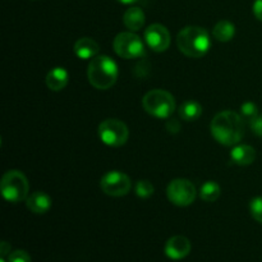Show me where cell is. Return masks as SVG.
I'll list each match as a JSON object with an SVG mask.
<instances>
[{
  "mask_svg": "<svg viewBox=\"0 0 262 262\" xmlns=\"http://www.w3.org/2000/svg\"><path fill=\"white\" fill-rule=\"evenodd\" d=\"M211 135L224 146H235L245 135V119L232 110L217 113L211 122Z\"/></svg>",
  "mask_w": 262,
  "mask_h": 262,
  "instance_id": "cell-1",
  "label": "cell"
},
{
  "mask_svg": "<svg viewBox=\"0 0 262 262\" xmlns=\"http://www.w3.org/2000/svg\"><path fill=\"white\" fill-rule=\"evenodd\" d=\"M177 45L188 58H202L211 48V38L205 28L187 26L177 36Z\"/></svg>",
  "mask_w": 262,
  "mask_h": 262,
  "instance_id": "cell-2",
  "label": "cell"
},
{
  "mask_svg": "<svg viewBox=\"0 0 262 262\" xmlns=\"http://www.w3.org/2000/svg\"><path fill=\"white\" fill-rule=\"evenodd\" d=\"M118 66L110 56L97 55L91 59L87 69L89 81L95 89L109 90L118 79Z\"/></svg>",
  "mask_w": 262,
  "mask_h": 262,
  "instance_id": "cell-3",
  "label": "cell"
},
{
  "mask_svg": "<svg viewBox=\"0 0 262 262\" xmlns=\"http://www.w3.org/2000/svg\"><path fill=\"white\" fill-rule=\"evenodd\" d=\"M142 106L152 117L166 119L171 117L176 110V100L173 95L165 90H151L143 96Z\"/></svg>",
  "mask_w": 262,
  "mask_h": 262,
  "instance_id": "cell-4",
  "label": "cell"
},
{
  "mask_svg": "<svg viewBox=\"0 0 262 262\" xmlns=\"http://www.w3.org/2000/svg\"><path fill=\"white\" fill-rule=\"evenodd\" d=\"M2 194L7 201L9 202H20L27 200L28 192H30V183L28 179L22 171L9 170L3 176L2 183H0Z\"/></svg>",
  "mask_w": 262,
  "mask_h": 262,
  "instance_id": "cell-5",
  "label": "cell"
},
{
  "mask_svg": "<svg viewBox=\"0 0 262 262\" xmlns=\"http://www.w3.org/2000/svg\"><path fill=\"white\" fill-rule=\"evenodd\" d=\"M99 137L105 145L112 146V147H119L128 141L129 130L122 120L110 118V119H105L100 123Z\"/></svg>",
  "mask_w": 262,
  "mask_h": 262,
  "instance_id": "cell-6",
  "label": "cell"
},
{
  "mask_svg": "<svg viewBox=\"0 0 262 262\" xmlns=\"http://www.w3.org/2000/svg\"><path fill=\"white\" fill-rule=\"evenodd\" d=\"M114 51L123 59H137L145 56V45L133 32H120L113 42Z\"/></svg>",
  "mask_w": 262,
  "mask_h": 262,
  "instance_id": "cell-7",
  "label": "cell"
},
{
  "mask_svg": "<svg viewBox=\"0 0 262 262\" xmlns=\"http://www.w3.org/2000/svg\"><path fill=\"white\" fill-rule=\"evenodd\" d=\"M169 201L179 207H186L193 204L196 199V187L191 181L184 178L174 179L166 188Z\"/></svg>",
  "mask_w": 262,
  "mask_h": 262,
  "instance_id": "cell-8",
  "label": "cell"
},
{
  "mask_svg": "<svg viewBox=\"0 0 262 262\" xmlns=\"http://www.w3.org/2000/svg\"><path fill=\"white\" fill-rule=\"evenodd\" d=\"M100 187H101L102 192L107 196L122 197L128 194V192L130 191L132 182L127 174L113 170L102 177L101 181H100Z\"/></svg>",
  "mask_w": 262,
  "mask_h": 262,
  "instance_id": "cell-9",
  "label": "cell"
},
{
  "mask_svg": "<svg viewBox=\"0 0 262 262\" xmlns=\"http://www.w3.org/2000/svg\"><path fill=\"white\" fill-rule=\"evenodd\" d=\"M170 33L165 26L155 23L146 28L145 42L147 43L151 50L156 51V53H163V51L168 50V48L170 46Z\"/></svg>",
  "mask_w": 262,
  "mask_h": 262,
  "instance_id": "cell-10",
  "label": "cell"
},
{
  "mask_svg": "<svg viewBox=\"0 0 262 262\" xmlns=\"http://www.w3.org/2000/svg\"><path fill=\"white\" fill-rule=\"evenodd\" d=\"M192 245L184 235H174L165 243L164 252L170 260H183L191 252Z\"/></svg>",
  "mask_w": 262,
  "mask_h": 262,
  "instance_id": "cell-11",
  "label": "cell"
},
{
  "mask_svg": "<svg viewBox=\"0 0 262 262\" xmlns=\"http://www.w3.org/2000/svg\"><path fill=\"white\" fill-rule=\"evenodd\" d=\"M26 201H27L26 202L27 209L30 210L31 212L37 215L48 212L49 210L51 209V205H53V201H51L50 196L46 194L45 192H41V191L33 192L32 194H30V196L27 197Z\"/></svg>",
  "mask_w": 262,
  "mask_h": 262,
  "instance_id": "cell-12",
  "label": "cell"
},
{
  "mask_svg": "<svg viewBox=\"0 0 262 262\" xmlns=\"http://www.w3.org/2000/svg\"><path fill=\"white\" fill-rule=\"evenodd\" d=\"M68 81L69 74L67 69L63 68V67H55L51 71H49L45 79L48 89L55 92L61 91L68 84Z\"/></svg>",
  "mask_w": 262,
  "mask_h": 262,
  "instance_id": "cell-13",
  "label": "cell"
},
{
  "mask_svg": "<svg viewBox=\"0 0 262 262\" xmlns=\"http://www.w3.org/2000/svg\"><path fill=\"white\" fill-rule=\"evenodd\" d=\"M74 54L79 59H91L97 56L100 51V46L94 38L91 37H82L78 38L74 43Z\"/></svg>",
  "mask_w": 262,
  "mask_h": 262,
  "instance_id": "cell-14",
  "label": "cell"
},
{
  "mask_svg": "<svg viewBox=\"0 0 262 262\" xmlns=\"http://www.w3.org/2000/svg\"><path fill=\"white\" fill-rule=\"evenodd\" d=\"M230 159L237 165H251L256 159V150L250 145H235L230 151Z\"/></svg>",
  "mask_w": 262,
  "mask_h": 262,
  "instance_id": "cell-15",
  "label": "cell"
},
{
  "mask_svg": "<svg viewBox=\"0 0 262 262\" xmlns=\"http://www.w3.org/2000/svg\"><path fill=\"white\" fill-rule=\"evenodd\" d=\"M123 22L128 30L140 31L145 25V13L138 7L129 8L123 15Z\"/></svg>",
  "mask_w": 262,
  "mask_h": 262,
  "instance_id": "cell-16",
  "label": "cell"
},
{
  "mask_svg": "<svg viewBox=\"0 0 262 262\" xmlns=\"http://www.w3.org/2000/svg\"><path fill=\"white\" fill-rule=\"evenodd\" d=\"M212 35L220 42H228L235 35V26L229 20H220L215 25Z\"/></svg>",
  "mask_w": 262,
  "mask_h": 262,
  "instance_id": "cell-17",
  "label": "cell"
},
{
  "mask_svg": "<svg viewBox=\"0 0 262 262\" xmlns=\"http://www.w3.org/2000/svg\"><path fill=\"white\" fill-rule=\"evenodd\" d=\"M202 114V106L200 102L191 100L184 104H182L181 109H179V115L186 122H194L199 119Z\"/></svg>",
  "mask_w": 262,
  "mask_h": 262,
  "instance_id": "cell-18",
  "label": "cell"
},
{
  "mask_svg": "<svg viewBox=\"0 0 262 262\" xmlns=\"http://www.w3.org/2000/svg\"><path fill=\"white\" fill-rule=\"evenodd\" d=\"M220 193H222L220 186L214 181H209L202 184L200 191V196L206 202H215L220 197Z\"/></svg>",
  "mask_w": 262,
  "mask_h": 262,
  "instance_id": "cell-19",
  "label": "cell"
},
{
  "mask_svg": "<svg viewBox=\"0 0 262 262\" xmlns=\"http://www.w3.org/2000/svg\"><path fill=\"white\" fill-rule=\"evenodd\" d=\"M155 192V188H154L152 183L150 181H138L136 183V194L141 199H148L151 197Z\"/></svg>",
  "mask_w": 262,
  "mask_h": 262,
  "instance_id": "cell-20",
  "label": "cell"
},
{
  "mask_svg": "<svg viewBox=\"0 0 262 262\" xmlns=\"http://www.w3.org/2000/svg\"><path fill=\"white\" fill-rule=\"evenodd\" d=\"M241 115H242L243 119L248 120V122H251L256 117H258V109L256 106V104H253L251 101L243 102L242 106H241Z\"/></svg>",
  "mask_w": 262,
  "mask_h": 262,
  "instance_id": "cell-21",
  "label": "cell"
},
{
  "mask_svg": "<svg viewBox=\"0 0 262 262\" xmlns=\"http://www.w3.org/2000/svg\"><path fill=\"white\" fill-rule=\"evenodd\" d=\"M250 211L253 219L262 224V197H255L251 200Z\"/></svg>",
  "mask_w": 262,
  "mask_h": 262,
  "instance_id": "cell-22",
  "label": "cell"
},
{
  "mask_svg": "<svg viewBox=\"0 0 262 262\" xmlns=\"http://www.w3.org/2000/svg\"><path fill=\"white\" fill-rule=\"evenodd\" d=\"M8 262H31V257L26 251L15 250L8 255Z\"/></svg>",
  "mask_w": 262,
  "mask_h": 262,
  "instance_id": "cell-23",
  "label": "cell"
},
{
  "mask_svg": "<svg viewBox=\"0 0 262 262\" xmlns=\"http://www.w3.org/2000/svg\"><path fill=\"white\" fill-rule=\"evenodd\" d=\"M250 127L252 129V132L255 133L258 137H262V117H256L255 119H252L250 122Z\"/></svg>",
  "mask_w": 262,
  "mask_h": 262,
  "instance_id": "cell-24",
  "label": "cell"
},
{
  "mask_svg": "<svg viewBox=\"0 0 262 262\" xmlns=\"http://www.w3.org/2000/svg\"><path fill=\"white\" fill-rule=\"evenodd\" d=\"M252 9H253V14H255V17L262 22V0H255Z\"/></svg>",
  "mask_w": 262,
  "mask_h": 262,
  "instance_id": "cell-25",
  "label": "cell"
},
{
  "mask_svg": "<svg viewBox=\"0 0 262 262\" xmlns=\"http://www.w3.org/2000/svg\"><path fill=\"white\" fill-rule=\"evenodd\" d=\"M166 129L171 133H177L181 129V125H179V123L177 122V120H169V122L166 123Z\"/></svg>",
  "mask_w": 262,
  "mask_h": 262,
  "instance_id": "cell-26",
  "label": "cell"
},
{
  "mask_svg": "<svg viewBox=\"0 0 262 262\" xmlns=\"http://www.w3.org/2000/svg\"><path fill=\"white\" fill-rule=\"evenodd\" d=\"M7 255H10V245L8 242H2V245H0V256L5 257Z\"/></svg>",
  "mask_w": 262,
  "mask_h": 262,
  "instance_id": "cell-27",
  "label": "cell"
},
{
  "mask_svg": "<svg viewBox=\"0 0 262 262\" xmlns=\"http://www.w3.org/2000/svg\"><path fill=\"white\" fill-rule=\"evenodd\" d=\"M117 2L122 3V4H133V3H136L137 0H117Z\"/></svg>",
  "mask_w": 262,
  "mask_h": 262,
  "instance_id": "cell-28",
  "label": "cell"
},
{
  "mask_svg": "<svg viewBox=\"0 0 262 262\" xmlns=\"http://www.w3.org/2000/svg\"><path fill=\"white\" fill-rule=\"evenodd\" d=\"M0 262H7V261L4 260V257H2V260H0Z\"/></svg>",
  "mask_w": 262,
  "mask_h": 262,
  "instance_id": "cell-29",
  "label": "cell"
}]
</instances>
